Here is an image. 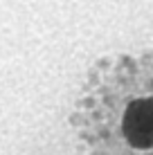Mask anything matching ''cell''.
Listing matches in <instances>:
<instances>
[{
  "label": "cell",
  "instance_id": "1",
  "mask_svg": "<svg viewBox=\"0 0 153 155\" xmlns=\"http://www.w3.org/2000/svg\"><path fill=\"white\" fill-rule=\"evenodd\" d=\"M122 135L135 151H153V94L126 104L122 113Z\"/></svg>",
  "mask_w": 153,
  "mask_h": 155
}]
</instances>
